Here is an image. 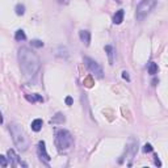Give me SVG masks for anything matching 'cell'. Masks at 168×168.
Here are the masks:
<instances>
[{"instance_id": "1", "label": "cell", "mask_w": 168, "mask_h": 168, "mask_svg": "<svg viewBox=\"0 0 168 168\" xmlns=\"http://www.w3.org/2000/svg\"><path fill=\"white\" fill-rule=\"evenodd\" d=\"M17 58L20 63V70L24 77L28 80L33 79L37 75V72L40 71V67H41V60L38 58V55L30 49L21 47L19 50Z\"/></svg>"}, {"instance_id": "2", "label": "cell", "mask_w": 168, "mask_h": 168, "mask_svg": "<svg viewBox=\"0 0 168 168\" xmlns=\"http://www.w3.org/2000/svg\"><path fill=\"white\" fill-rule=\"evenodd\" d=\"M9 131H11V135H12L13 143L16 144V147L20 151L28 150V147L30 146V141L24 129L17 124H12V125H9Z\"/></svg>"}, {"instance_id": "3", "label": "cell", "mask_w": 168, "mask_h": 168, "mask_svg": "<svg viewBox=\"0 0 168 168\" xmlns=\"http://www.w3.org/2000/svg\"><path fill=\"white\" fill-rule=\"evenodd\" d=\"M72 144H74V138H72L69 130L59 129V130L55 131V146L58 147L59 151L69 150Z\"/></svg>"}, {"instance_id": "4", "label": "cell", "mask_w": 168, "mask_h": 168, "mask_svg": "<svg viewBox=\"0 0 168 168\" xmlns=\"http://www.w3.org/2000/svg\"><path fill=\"white\" fill-rule=\"evenodd\" d=\"M155 5H156V0H142L137 5V12H135L137 20H143L155 8Z\"/></svg>"}, {"instance_id": "5", "label": "cell", "mask_w": 168, "mask_h": 168, "mask_svg": "<svg viewBox=\"0 0 168 168\" xmlns=\"http://www.w3.org/2000/svg\"><path fill=\"white\" fill-rule=\"evenodd\" d=\"M84 64H86V67L92 72V74L99 77V79H103L104 77V71L101 69V66H100L96 60H93L92 58H89V57H86L84 58Z\"/></svg>"}, {"instance_id": "6", "label": "cell", "mask_w": 168, "mask_h": 168, "mask_svg": "<svg viewBox=\"0 0 168 168\" xmlns=\"http://www.w3.org/2000/svg\"><path fill=\"white\" fill-rule=\"evenodd\" d=\"M8 156H9V160H11V166H13V167H16V166H24V167H28L25 163H22V161L20 160L19 155L16 154L13 150H8Z\"/></svg>"}, {"instance_id": "7", "label": "cell", "mask_w": 168, "mask_h": 168, "mask_svg": "<svg viewBox=\"0 0 168 168\" xmlns=\"http://www.w3.org/2000/svg\"><path fill=\"white\" fill-rule=\"evenodd\" d=\"M38 155H40V158L43 159L46 163H49V161H50V156L46 153V144H45L43 141H41L40 143H38Z\"/></svg>"}, {"instance_id": "8", "label": "cell", "mask_w": 168, "mask_h": 168, "mask_svg": "<svg viewBox=\"0 0 168 168\" xmlns=\"http://www.w3.org/2000/svg\"><path fill=\"white\" fill-rule=\"evenodd\" d=\"M79 37L82 42L86 45V46H89V42H91V33H89L88 30H80L79 32Z\"/></svg>"}, {"instance_id": "9", "label": "cell", "mask_w": 168, "mask_h": 168, "mask_svg": "<svg viewBox=\"0 0 168 168\" xmlns=\"http://www.w3.org/2000/svg\"><path fill=\"white\" fill-rule=\"evenodd\" d=\"M124 16H125V12H124V9H118L114 15V17H113V22L116 25H120L122 21H124Z\"/></svg>"}, {"instance_id": "10", "label": "cell", "mask_w": 168, "mask_h": 168, "mask_svg": "<svg viewBox=\"0 0 168 168\" xmlns=\"http://www.w3.org/2000/svg\"><path fill=\"white\" fill-rule=\"evenodd\" d=\"M25 99L28 100V101H30V103H36V101H40V103H43V99H42V96H40L38 93H34V95H26L25 96Z\"/></svg>"}, {"instance_id": "11", "label": "cell", "mask_w": 168, "mask_h": 168, "mask_svg": "<svg viewBox=\"0 0 168 168\" xmlns=\"http://www.w3.org/2000/svg\"><path fill=\"white\" fill-rule=\"evenodd\" d=\"M105 51H106V54H108V57H109V63L110 64H113V55H114V49H113V46H110V45H106L105 46Z\"/></svg>"}, {"instance_id": "12", "label": "cell", "mask_w": 168, "mask_h": 168, "mask_svg": "<svg viewBox=\"0 0 168 168\" xmlns=\"http://www.w3.org/2000/svg\"><path fill=\"white\" fill-rule=\"evenodd\" d=\"M42 125H43V122L41 118H37L32 122V130H34V131H40L41 129H42Z\"/></svg>"}, {"instance_id": "13", "label": "cell", "mask_w": 168, "mask_h": 168, "mask_svg": "<svg viewBox=\"0 0 168 168\" xmlns=\"http://www.w3.org/2000/svg\"><path fill=\"white\" fill-rule=\"evenodd\" d=\"M15 40H16V41H25V40H26L25 32L21 30V29H19L17 32H16V34H15Z\"/></svg>"}, {"instance_id": "14", "label": "cell", "mask_w": 168, "mask_h": 168, "mask_svg": "<svg viewBox=\"0 0 168 168\" xmlns=\"http://www.w3.org/2000/svg\"><path fill=\"white\" fill-rule=\"evenodd\" d=\"M83 83H84V86L86 87H88V88H91V87H93V77L89 75V76H87V77H84V80H83Z\"/></svg>"}, {"instance_id": "15", "label": "cell", "mask_w": 168, "mask_h": 168, "mask_svg": "<svg viewBox=\"0 0 168 168\" xmlns=\"http://www.w3.org/2000/svg\"><path fill=\"white\" fill-rule=\"evenodd\" d=\"M156 72H158V64L154 63V62H151V63L148 64V74L155 75Z\"/></svg>"}, {"instance_id": "16", "label": "cell", "mask_w": 168, "mask_h": 168, "mask_svg": "<svg viewBox=\"0 0 168 168\" xmlns=\"http://www.w3.org/2000/svg\"><path fill=\"white\" fill-rule=\"evenodd\" d=\"M15 11H16V15H17V16H22L25 13V7L22 4H17V5H16V8H15Z\"/></svg>"}, {"instance_id": "17", "label": "cell", "mask_w": 168, "mask_h": 168, "mask_svg": "<svg viewBox=\"0 0 168 168\" xmlns=\"http://www.w3.org/2000/svg\"><path fill=\"white\" fill-rule=\"evenodd\" d=\"M58 120H59L60 122H63V121H64V117H63L62 114H60V113H58V114H57V117H55V118H53L50 122H51V124H57Z\"/></svg>"}, {"instance_id": "18", "label": "cell", "mask_w": 168, "mask_h": 168, "mask_svg": "<svg viewBox=\"0 0 168 168\" xmlns=\"http://www.w3.org/2000/svg\"><path fill=\"white\" fill-rule=\"evenodd\" d=\"M30 43H32L33 47H42V46H43V42L40 41V40H33Z\"/></svg>"}, {"instance_id": "19", "label": "cell", "mask_w": 168, "mask_h": 168, "mask_svg": "<svg viewBox=\"0 0 168 168\" xmlns=\"http://www.w3.org/2000/svg\"><path fill=\"white\" fill-rule=\"evenodd\" d=\"M153 146H151V144L150 143H146V144H144V146H143V153H153Z\"/></svg>"}, {"instance_id": "20", "label": "cell", "mask_w": 168, "mask_h": 168, "mask_svg": "<svg viewBox=\"0 0 168 168\" xmlns=\"http://www.w3.org/2000/svg\"><path fill=\"white\" fill-rule=\"evenodd\" d=\"M0 163H2V167H3V168H5V167L8 166L7 159H5V156H4V155H0Z\"/></svg>"}, {"instance_id": "21", "label": "cell", "mask_w": 168, "mask_h": 168, "mask_svg": "<svg viewBox=\"0 0 168 168\" xmlns=\"http://www.w3.org/2000/svg\"><path fill=\"white\" fill-rule=\"evenodd\" d=\"M122 77H124V79H126L127 82L130 80V76H129V74H127L126 71H124V72H122Z\"/></svg>"}, {"instance_id": "22", "label": "cell", "mask_w": 168, "mask_h": 168, "mask_svg": "<svg viewBox=\"0 0 168 168\" xmlns=\"http://www.w3.org/2000/svg\"><path fill=\"white\" fill-rule=\"evenodd\" d=\"M66 104L67 105H72V97L71 96H67L66 97Z\"/></svg>"}, {"instance_id": "23", "label": "cell", "mask_w": 168, "mask_h": 168, "mask_svg": "<svg viewBox=\"0 0 168 168\" xmlns=\"http://www.w3.org/2000/svg\"><path fill=\"white\" fill-rule=\"evenodd\" d=\"M154 158H155V164L160 167V166H161V163H160V160L158 159V155H155V156H154Z\"/></svg>"}, {"instance_id": "24", "label": "cell", "mask_w": 168, "mask_h": 168, "mask_svg": "<svg viewBox=\"0 0 168 168\" xmlns=\"http://www.w3.org/2000/svg\"><path fill=\"white\" fill-rule=\"evenodd\" d=\"M58 3H60V4H63V3H66V0H57Z\"/></svg>"}, {"instance_id": "25", "label": "cell", "mask_w": 168, "mask_h": 168, "mask_svg": "<svg viewBox=\"0 0 168 168\" xmlns=\"http://www.w3.org/2000/svg\"><path fill=\"white\" fill-rule=\"evenodd\" d=\"M156 83H158V80L154 79V80H153V86H156Z\"/></svg>"}, {"instance_id": "26", "label": "cell", "mask_w": 168, "mask_h": 168, "mask_svg": "<svg viewBox=\"0 0 168 168\" xmlns=\"http://www.w3.org/2000/svg\"><path fill=\"white\" fill-rule=\"evenodd\" d=\"M117 2H118V0H117Z\"/></svg>"}]
</instances>
